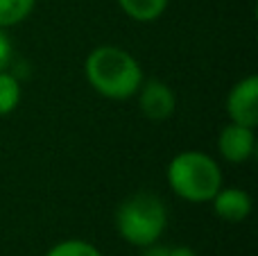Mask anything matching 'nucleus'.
<instances>
[{
  "mask_svg": "<svg viewBox=\"0 0 258 256\" xmlns=\"http://www.w3.org/2000/svg\"><path fill=\"white\" fill-rule=\"evenodd\" d=\"M86 82L95 93L107 100H129L143 84V68L138 59L118 45H98L84 61Z\"/></svg>",
  "mask_w": 258,
  "mask_h": 256,
  "instance_id": "f257e3e1",
  "label": "nucleus"
},
{
  "mask_svg": "<svg viewBox=\"0 0 258 256\" xmlns=\"http://www.w3.org/2000/svg\"><path fill=\"white\" fill-rule=\"evenodd\" d=\"M116 229L125 243L134 247H147L159 243L168 227L165 202L152 190H136L127 195L116 209Z\"/></svg>",
  "mask_w": 258,
  "mask_h": 256,
  "instance_id": "f03ea898",
  "label": "nucleus"
},
{
  "mask_svg": "<svg viewBox=\"0 0 258 256\" xmlns=\"http://www.w3.org/2000/svg\"><path fill=\"white\" fill-rule=\"evenodd\" d=\"M165 177L172 193L190 204L211 202V198L222 188V170L218 161L200 150L174 154L165 168Z\"/></svg>",
  "mask_w": 258,
  "mask_h": 256,
  "instance_id": "7ed1b4c3",
  "label": "nucleus"
},
{
  "mask_svg": "<svg viewBox=\"0 0 258 256\" xmlns=\"http://www.w3.org/2000/svg\"><path fill=\"white\" fill-rule=\"evenodd\" d=\"M227 116L229 122L245 127L258 125V77L247 75L231 86L227 95Z\"/></svg>",
  "mask_w": 258,
  "mask_h": 256,
  "instance_id": "20e7f679",
  "label": "nucleus"
},
{
  "mask_svg": "<svg viewBox=\"0 0 258 256\" xmlns=\"http://www.w3.org/2000/svg\"><path fill=\"white\" fill-rule=\"evenodd\" d=\"M138 109L147 120H168L177 109V95L165 82L161 80H143V84L136 91Z\"/></svg>",
  "mask_w": 258,
  "mask_h": 256,
  "instance_id": "39448f33",
  "label": "nucleus"
},
{
  "mask_svg": "<svg viewBox=\"0 0 258 256\" xmlns=\"http://www.w3.org/2000/svg\"><path fill=\"white\" fill-rule=\"evenodd\" d=\"M256 150V134L251 127L229 122L218 134V152L229 163H245Z\"/></svg>",
  "mask_w": 258,
  "mask_h": 256,
  "instance_id": "423d86ee",
  "label": "nucleus"
},
{
  "mask_svg": "<svg viewBox=\"0 0 258 256\" xmlns=\"http://www.w3.org/2000/svg\"><path fill=\"white\" fill-rule=\"evenodd\" d=\"M213 204V213L224 222H245L251 213V195L242 188H220L218 193L211 198Z\"/></svg>",
  "mask_w": 258,
  "mask_h": 256,
  "instance_id": "0eeeda50",
  "label": "nucleus"
},
{
  "mask_svg": "<svg viewBox=\"0 0 258 256\" xmlns=\"http://www.w3.org/2000/svg\"><path fill=\"white\" fill-rule=\"evenodd\" d=\"M168 3L170 0H118L122 12L138 23H152L161 18L168 9Z\"/></svg>",
  "mask_w": 258,
  "mask_h": 256,
  "instance_id": "6e6552de",
  "label": "nucleus"
},
{
  "mask_svg": "<svg viewBox=\"0 0 258 256\" xmlns=\"http://www.w3.org/2000/svg\"><path fill=\"white\" fill-rule=\"evenodd\" d=\"M21 95L18 77L7 71H0V118L16 111V107L21 104Z\"/></svg>",
  "mask_w": 258,
  "mask_h": 256,
  "instance_id": "1a4fd4ad",
  "label": "nucleus"
},
{
  "mask_svg": "<svg viewBox=\"0 0 258 256\" xmlns=\"http://www.w3.org/2000/svg\"><path fill=\"white\" fill-rule=\"evenodd\" d=\"M36 0H0V27L7 30L23 23L32 14Z\"/></svg>",
  "mask_w": 258,
  "mask_h": 256,
  "instance_id": "9d476101",
  "label": "nucleus"
},
{
  "mask_svg": "<svg viewBox=\"0 0 258 256\" xmlns=\"http://www.w3.org/2000/svg\"><path fill=\"white\" fill-rule=\"evenodd\" d=\"M45 256H102L98 247L89 240L82 238H66L61 243L52 245V247L45 252Z\"/></svg>",
  "mask_w": 258,
  "mask_h": 256,
  "instance_id": "9b49d317",
  "label": "nucleus"
},
{
  "mask_svg": "<svg viewBox=\"0 0 258 256\" xmlns=\"http://www.w3.org/2000/svg\"><path fill=\"white\" fill-rule=\"evenodd\" d=\"M141 256H197L195 249L186 247V245H147L143 247Z\"/></svg>",
  "mask_w": 258,
  "mask_h": 256,
  "instance_id": "f8f14e48",
  "label": "nucleus"
},
{
  "mask_svg": "<svg viewBox=\"0 0 258 256\" xmlns=\"http://www.w3.org/2000/svg\"><path fill=\"white\" fill-rule=\"evenodd\" d=\"M12 52H14L12 41H9L7 32L0 27V71H7V63L12 61Z\"/></svg>",
  "mask_w": 258,
  "mask_h": 256,
  "instance_id": "ddd939ff",
  "label": "nucleus"
}]
</instances>
